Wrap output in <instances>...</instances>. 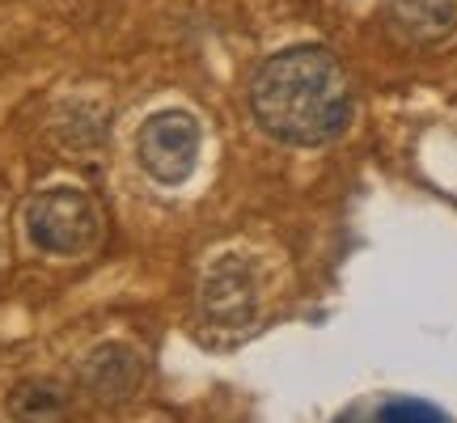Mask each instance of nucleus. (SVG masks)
<instances>
[{
  "label": "nucleus",
  "instance_id": "f257e3e1",
  "mask_svg": "<svg viewBox=\"0 0 457 423\" xmlns=\"http://www.w3.org/2000/svg\"><path fill=\"white\" fill-rule=\"evenodd\" d=\"M250 111L279 145L318 148L347 128L352 81L327 47L279 51L250 85Z\"/></svg>",
  "mask_w": 457,
  "mask_h": 423
},
{
  "label": "nucleus",
  "instance_id": "f03ea898",
  "mask_svg": "<svg viewBox=\"0 0 457 423\" xmlns=\"http://www.w3.org/2000/svg\"><path fill=\"white\" fill-rule=\"evenodd\" d=\"M26 233L43 254L81 259L102 242V212L85 191L55 187L26 203Z\"/></svg>",
  "mask_w": 457,
  "mask_h": 423
},
{
  "label": "nucleus",
  "instance_id": "7ed1b4c3",
  "mask_svg": "<svg viewBox=\"0 0 457 423\" xmlns=\"http://www.w3.org/2000/svg\"><path fill=\"white\" fill-rule=\"evenodd\" d=\"M199 119L187 111H157L145 119V128L136 136V157L145 165V174L162 187H179L191 178L199 162Z\"/></svg>",
  "mask_w": 457,
  "mask_h": 423
},
{
  "label": "nucleus",
  "instance_id": "20e7f679",
  "mask_svg": "<svg viewBox=\"0 0 457 423\" xmlns=\"http://www.w3.org/2000/svg\"><path fill=\"white\" fill-rule=\"evenodd\" d=\"M199 305H204V318L212 326H245L254 322L259 313V288H254V271L250 262L237 259V254H225L216 259L208 271H204V284H199Z\"/></svg>",
  "mask_w": 457,
  "mask_h": 423
},
{
  "label": "nucleus",
  "instance_id": "39448f33",
  "mask_svg": "<svg viewBox=\"0 0 457 423\" xmlns=\"http://www.w3.org/2000/svg\"><path fill=\"white\" fill-rule=\"evenodd\" d=\"M140 381H145V360H140V352L128 347V343H102L81 364L85 394H89L94 402H102V407L128 402L131 394L140 390Z\"/></svg>",
  "mask_w": 457,
  "mask_h": 423
},
{
  "label": "nucleus",
  "instance_id": "423d86ee",
  "mask_svg": "<svg viewBox=\"0 0 457 423\" xmlns=\"http://www.w3.org/2000/svg\"><path fill=\"white\" fill-rule=\"evenodd\" d=\"M394 26L420 47H436L457 30V0H390Z\"/></svg>",
  "mask_w": 457,
  "mask_h": 423
},
{
  "label": "nucleus",
  "instance_id": "0eeeda50",
  "mask_svg": "<svg viewBox=\"0 0 457 423\" xmlns=\"http://www.w3.org/2000/svg\"><path fill=\"white\" fill-rule=\"evenodd\" d=\"M68 415H72V394L51 377H30L9 394L13 423H68Z\"/></svg>",
  "mask_w": 457,
  "mask_h": 423
},
{
  "label": "nucleus",
  "instance_id": "6e6552de",
  "mask_svg": "<svg viewBox=\"0 0 457 423\" xmlns=\"http://www.w3.org/2000/svg\"><path fill=\"white\" fill-rule=\"evenodd\" d=\"M377 423H449L432 402H420V398H394L381 407Z\"/></svg>",
  "mask_w": 457,
  "mask_h": 423
}]
</instances>
